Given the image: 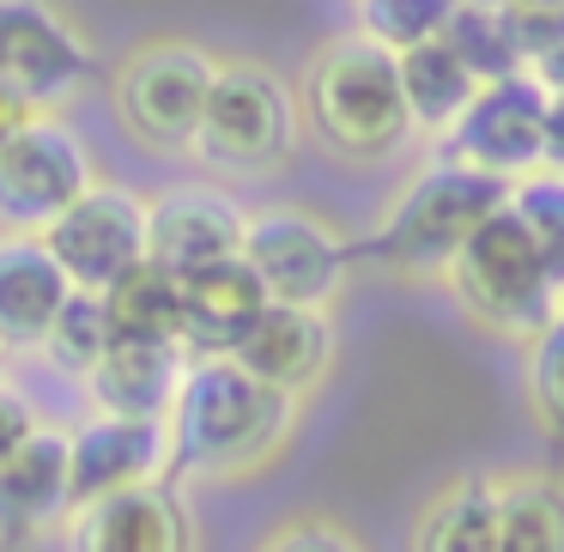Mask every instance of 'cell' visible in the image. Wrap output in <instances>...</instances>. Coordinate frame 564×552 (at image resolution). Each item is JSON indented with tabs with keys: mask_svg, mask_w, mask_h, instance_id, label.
<instances>
[{
	"mask_svg": "<svg viewBox=\"0 0 564 552\" xmlns=\"http://www.w3.org/2000/svg\"><path fill=\"white\" fill-rule=\"evenodd\" d=\"M74 455V516L86 504H104L134 486H164L171 474V419H104L91 413L79 431H67Z\"/></svg>",
	"mask_w": 564,
	"mask_h": 552,
	"instance_id": "obj_13",
	"label": "cell"
},
{
	"mask_svg": "<svg viewBox=\"0 0 564 552\" xmlns=\"http://www.w3.org/2000/svg\"><path fill=\"white\" fill-rule=\"evenodd\" d=\"M546 171H564V98L546 110Z\"/></svg>",
	"mask_w": 564,
	"mask_h": 552,
	"instance_id": "obj_33",
	"label": "cell"
},
{
	"mask_svg": "<svg viewBox=\"0 0 564 552\" xmlns=\"http://www.w3.org/2000/svg\"><path fill=\"white\" fill-rule=\"evenodd\" d=\"M297 431V401L256 382L237 358H188L171 407V474L243 479L280 462Z\"/></svg>",
	"mask_w": 564,
	"mask_h": 552,
	"instance_id": "obj_1",
	"label": "cell"
},
{
	"mask_svg": "<svg viewBox=\"0 0 564 552\" xmlns=\"http://www.w3.org/2000/svg\"><path fill=\"white\" fill-rule=\"evenodd\" d=\"M304 140L297 86L256 55H225L213 79L207 116L195 134V159L225 176H273Z\"/></svg>",
	"mask_w": 564,
	"mask_h": 552,
	"instance_id": "obj_4",
	"label": "cell"
},
{
	"mask_svg": "<svg viewBox=\"0 0 564 552\" xmlns=\"http://www.w3.org/2000/svg\"><path fill=\"white\" fill-rule=\"evenodd\" d=\"M498 498V552H564V474H503Z\"/></svg>",
	"mask_w": 564,
	"mask_h": 552,
	"instance_id": "obj_23",
	"label": "cell"
},
{
	"mask_svg": "<svg viewBox=\"0 0 564 552\" xmlns=\"http://www.w3.org/2000/svg\"><path fill=\"white\" fill-rule=\"evenodd\" d=\"M243 261L280 310H334L352 280V243L310 207H256L243 225Z\"/></svg>",
	"mask_w": 564,
	"mask_h": 552,
	"instance_id": "obj_8",
	"label": "cell"
},
{
	"mask_svg": "<svg viewBox=\"0 0 564 552\" xmlns=\"http://www.w3.org/2000/svg\"><path fill=\"white\" fill-rule=\"evenodd\" d=\"M249 207H237L219 183H176L147 201V261L171 268L176 280L243 256Z\"/></svg>",
	"mask_w": 564,
	"mask_h": 552,
	"instance_id": "obj_12",
	"label": "cell"
},
{
	"mask_svg": "<svg viewBox=\"0 0 564 552\" xmlns=\"http://www.w3.org/2000/svg\"><path fill=\"white\" fill-rule=\"evenodd\" d=\"M498 25L510 37L522 74H534L546 55L564 50V0H510V7H498Z\"/></svg>",
	"mask_w": 564,
	"mask_h": 552,
	"instance_id": "obj_29",
	"label": "cell"
},
{
	"mask_svg": "<svg viewBox=\"0 0 564 552\" xmlns=\"http://www.w3.org/2000/svg\"><path fill=\"white\" fill-rule=\"evenodd\" d=\"M498 474H462L419 504L406 552H498Z\"/></svg>",
	"mask_w": 564,
	"mask_h": 552,
	"instance_id": "obj_20",
	"label": "cell"
},
{
	"mask_svg": "<svg viewBox=\"0 0 564 552\" xmlns=\"http://www.w3.org/2000/svg\"><path fill=\"white\" fill-rule=\"evenodd\" d=\"M37 407L25 401V394L13 389V382H0V467L13 462L19 450H25L31 437H37Z\"/></svg>",
	"mask_w": 564,
	"mask_h": 552,
	"instance_id": "obj_31",
	"label": "cell"
},
{
	"mask_svg": "<svg viewBox=\"0 0 564 552\" xmlns=\"http://www.w3.org/2000/svg\"><path fill=\"white\" fill-rule=\"evenodd\" d=\"M104 316H110L116 340L183 346V280L159 261H140L104 292Z\"/></svg>",
	"mask_w": 564,
	"mask_h": 552,
	"instance_id": "obj_22",
	"label": "cell"
},
{
	"mask_svg": "<svg viewBox=\"0 0 564 552\" xmlns=\"http://www.w3.org/2000/svg\"><path fill=\"white\" fill-rule=\"evenodd\" d=\"M188 377L183 346H152V340H116L104 365L86 377V394L104 419H171L176 394Z\"/></svg>",
	"mask_w": 564,
	"mask_h": 552,
	"instance_id": "obj_18",
	"label": "cell"
},
{
	"mask_svg": "<svg viewBox=\"0 0 564 552\" xmlns=\"http://www.w3.org/2000/svg\"><path fill=\"white\" fill-rule=\"evenodd\" d=\"M394 67H401L406 122H413V134H431V140H449L455 128H462V116L474 110V98L486 91L443 37H431V43H419V50L394 55Z\"/></svg>",
	"mask_w": 564,
	"mask_h": 552,
	"instance_id": "obj_21",
	"label": "cell"
},
{
	"mask_svg": "<svg viewBox=\"0 0 564 552\" xmlns=\"http://www.w3.org/2000/svg\"><path fill=\"white\" fill-rule=\"evenodd\" d=\"M110 346H116V328H110V316H104V297L74 292V297H67V310L55 316L43 353H50L55 370H67V377L86 382L91 370L104 365V353H110Z\"/></svg>",
	"mask_w": 564,
	"mask_h": 552,
	"instance_id": "obj_26",
	"label": "cell"
},
{
	"mask_svg": "<svg viewBox=\"0 0 564 552\" xmlns=\"http://www.w3.org/2000/svg\"><path fill=\"white\" fill-rule=\"evenodd\" d=\"M74 552H195V516L171 486H134L74 516Z\"/></svg>",
	"mask_w": 564,
	"mask_h": 552,
	"instance_id": "obj_16",
	"label": "cell"
},
{
	"mask_svg": "<svg viewBox=\"0 0 564 552\" xmlns=\"http://www.w3.org/2000/svg\"><path fill=\"white\" fill-rule=\"evenodd\" d=\"M503 207L516 213V225H522L528 243L540 249V261H546L552 285H558V297H564V171H534V176H522V183H510Z\"/></svg>",
	"mask_w": 564,
	"mask_h": 552,
	"instance_id": "obj_25",
	"label": "cell"
},
{
	"mask_svg": "<svg viewBox=\"0 0 564 552\" xmlns=\"http://www.w3.org/2000/svg\"><path fill=\"white\" fill-rule=\"evenodd\" d=\"M443 285L455 292V304H462V316L474 322V328L498 334V340H516V346H528L564 310L546 261L528 243V231L516 225L510 207L479 225L474 243L455 256V268Z\"/></svg>",
	"mask_w": 564,
	"mask_h": 552,
	"instance_id": "obj_5",
	"label": "cell"
},
{
	"mask_svg": "<svg viewBox=\"0 0 564 552\" xmlns=\"http://www.w3.org/2000/svg\"><path fill=\"white\" fill-rule=\"evenodd\" d=\"M74 285L43 243H0V353H43Z\"/></svg>",
	"mask_w": 564,
	"mask_h": 552,
	"instance_id": "obj_19",
	"label": "cell"
},
{
	"mask_svg": "<svg viewBox=\"0 0 564 552\" xmlns=\"http://www.w3.org/2000/svg\"><path fill=\"white\" fill-rule=\"evenodd\" d=\"M510 188L486 183V176L462 171V164L431 159L401 195L382 207L377 231L365 237V256L377 268L401 273V280H449L455 256L474 243V231L503 213Z\"/></svg>",
	"mask_w": 564,
	"mask_h": 552,
	"instance_id": "obj_3",
	"label": "cell"
},
{
	"mask_svg": "<svg viewBox=\"0 0 564 552\" xmlns=\"http://www.w3.org/2000/svg\"><path fill=\"white\" fill-rule=\"evenodd\" d=\"M98 183L86 140L62 116H37L0 147V243H43Z\"/></svg>",
	"mask_w": 564,
	"mask_h": 552,
	"instance_id": "obj_7",
	"label": "cell"
},
{
	"mask_svg": "<svg viewBox=\"0 0 564 552\" xmlns=\"http://www.w3.org/2000/svg\"><path fill=\"white\" fill-rule=\"evenodd\" d=\"M219 62L195 37H147L116 62L110 74V104L122 128L152 152H195L200 116H207Z\"/></svg>",
	"mask_w": 564,
	"mask_h": 552,
	"instance_id": "obj_6",
	"label": "cell"
},
{
	"mask_svg": "<svg viewBox=\"0 0 564 552\" xmlns=\"http://www.w3.org/2000/svg\"><path fill=\"white\" fill-rule=\"evenodd\" d=\"M546 110H552V98L540 91L534 74L486 86L474 98V110L462 116V128L443 140L437 159L462 164V171L486 176V183H498V188H510V183H522V176L546 171Z\"/></svg>",
	"mask_w": 564,
	"mask_h": 552,
	"instance_id": "obj_9",
	"label": "cell"
},
{
	"mask_svg": "<svg viewBox=\"0 0 564 552\" xmlns=\"http://www.w3.org/2000/svg\"><path fill=\"white\" fill-rule=\"evenodd\" d=\"M268 310L273 304L243 256L188 273L183 280V353L188 358H237V346L256 334V322Z\"/></svg>",
	"mask_w": 564,
	"mask_h": 552,
	"instance_id": "obj_15",
	"label": "cell"
},
{
	"mask_svg": "<svg viewBox=\"0 0 564 552\" xmlns=\"http://www.w3.org/2000/svg\"><path fill=\"white\" fill-rule=\"evenodd\" d=\"M0 382H7V353H0Z\"/></svg>",
	"mask_w": 564,
	"mask_h": 552,
	"instance_id": "obj_35",
	"label": "cell"
},
{
	"mask_svg": "<svg viewBox=\"0 0 564 552\" xmlns=\"http://www.w3.org/2000/svg\"><path fill=\"white\" fill-rule=\"evenodd\" d=\"M43 249L55 256V268L67 273L74 292L104 297L122 273L147 261V195L122 183H98L67 219L50 225Z\"/></svg>",
	"mask_w": 564,
	"mask_h": 552,
	"instance_id": "obj_11",
	"label": "cell"
},
{
	"mask_svg": "<svg viewBox=\"0 0 564 552\" xmlns=\"http://www.w3.org/2000/svg\"><path fill=\"white\" fill-rule=\"evenodd\" d=\"M534 79H540V91H546V98H564V50L546 55V62L534 67Z\"/></svg>",
	"mask_w": 564,
	"mask_h": 552,
	"instance_id": "obj_34",
	"label": "cell"
},
{
	"mask_svg": "<svg viewBox=\"0 0 564 552\" xmlns=\"http://www.w3.org/2000/svg\"><path fill=\"white\" fill-rule=\"evenodd\" d=\"M443 43L462 55V67L479 86H503V79L522 74V62H516L510 37L498 25V7H455L449 25H443Z\"/></svg>",
	"mask_w": 564,
	"mask_h": 552,
	"instance_id": "obj_27",
	"label": "cell"
},
{
	"mask_svg": "<svg viewBox=\"0 0 564 552\" xmlns=\"http://www.w3.org/2000/svg\"><path fill=\"white\" fill-rule=\"evenodd\" d=\"M297 116H304V134H316L346 164H377L413 134L401 98V67H394L389 50H377L358 31L328 37L304 62Z\"/></svg>",
	"mask_w": 564,
	"mask_h": 552,
	"instance_id": "obj_2",
	"label": "cell"
},
{
	"mask_svg": "<svg viewBox=\"0 0 564 552\" xmlns=\"http://www.w3.org/2000/svg\"><path fill=\"white\" fill-rule=\"evenodd\" d=\"M522 401L540 437L564 450V310L522 346Z\"/></svg>",
	"mask_w": 564,
	"mask_h": 552,
	"instance_id": "obj_24",
	"label": "cell"
},
{
	"mask_svg": "<svg viewBox=\"0 0 564 552\" xmlns=\"http://www.w3.org/2000/svg\"><path fill=\"white\" fill-rule=\"evenodd\" d=\"M31 122H37V110H31V104L19 98L13 86H0V147H7L19 128H31Z\"/></svg>",
	"mask_w": 564,
	"mask_h": 552,
	"instance_id": "obj_32",
	"label": "cell"
},
{
	"mask_svg": "<svg viewBox=\"0 0 564 552\" xmlns=\"http://www.w3.org/2000/svg\"><path fill=\"white\" fill-rule=\"evenodd\" d=\"M74 516V455L67 431H37L0 467V540H31Z\"/></svg>",
	"mask_w": 564,
	"mask_h": 552,
	"instance_id": "obj_17",
	"label": "cell"
},
{
	"mask_svg": "<svg viewBox=\"0 0 564 552\" xmlns=\"http://www.w3.org/2000/svg\"><path fill=\"white\" fill-rule=\"evenodd\" d=\"M334 353H340V334H334L328 310H280L273 304L256 322V334L237 346V365L256 382H268L273 394L304 407V394L328 382Z\"/></svg>",
	"mask_w": 564,
	"mask_h": 552,
	"instance_id": "obj_14",
	"label": "cell"
},
{
	"mask_svg": "<svg viewBox=\"0 0 564 552\" xmlns=\"http://www.w3.org/2000/svg\"><path fill=\"white\" fill-rule=\"evenodd\" d=\"M256 552H365V540L346 534L340 522H328V516H297V522L273 528Z\"/></svg>",
	"mask_w": 564,
	"mask_h": 552,
	"instance_id": "obj_30",
	"label": "cell"
},
{
	"mask_svg": "<svg viewBox=\"0 0 564 552\" xmlns=\"http://www.w3.org/2000/svg\"><path fill=\"white\" fill-rule=\"evenodd\" d=\"M98 74L86 31L37 0H0V86H13L37 116H55Z\"/></svg>",
	"mask_w": 564,
	"mask_h": 552,
	"instance_id": "obj_10",
	"label": "cell"
},
{
	"mask_svg": "<svg viewBox=\"0 0 564 552\" xmlns=\"http://www.w3.org/2000/svg\"><path fill=\"white\" fill-rule=\"evenodd\" d=\"M449 13H455V0H365L358 7V37H370L377 50H389V55H406V50H419V43H431V37H443V25H449Z\"/></svg>",
	"mask_w": 564,
	"mask_h": 552,
	"instance_id": "obj_28",
	"label": "cell"
}]
</instances>
